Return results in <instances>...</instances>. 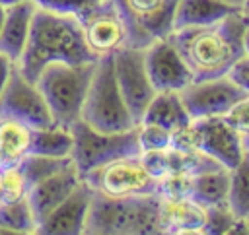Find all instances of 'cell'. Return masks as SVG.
Here are the masks:
<instances>
[{
  "label": "cell",
  "mask_w": 249,
  "mask_h": 235,
  "mask_svg": "<svg viewBox=\"0 0 249 235\" xmlns=\"http://www.w3.org/2000/svg\"><path fill=\"white\" fill-rule=\"evenodd\" d=\"M206 208L191 196L160 198V235H204Z\"/></svg>",
  "instance_id": "cell-17"
},
{
  "label": "cell",
  "mask_w": 249,
  "mask_h": 235,
  "mask_svg": "<svg viewBox=\"0 0 249 235\" xmlns=\"http://www.w3.org/2000/svg\"><path fill=\"white\" fill-rule=\"evenodd\" d=\"M31 128L23 122L0 117V163H19L29 153Z\"/></svg>",
  "instance_id": "cell-23"
},
{
  "label": "cell",
  "mask_w": 249,
  "mask_h": 235,
  "mask_svg": "<svg viewBox=\"0 0 249 235\" xmlns=\"http://www.w3.org/2000/svg\"><path fill=\"white\" fill-rule=\"evenodd\" d=\"M6 10H8V8L0 4V29H2V25H4V19H6Z\"/></svg>",
  "instance_id": "cell-37"
},
{
  "label": "cell",
  "mask_w": 249,
  "mask_h": 235,
  "mask_svg": "<svg viewBox=\"0 0 249 235\" xmlns=\"http://www.w3.org/2000/svg\"><path fill=\"white\" fill-rule=\"evenodd\" d=\"M113 58V72L119 85V91L134 117L136 122H140L148 103L156 95V89L150 82L146 60H144V49L138 47H124L111 54Z\"/></svg>",
  "instance_id": "cell-10"
},
{
  "label": "cell",
  "mask_w": 249,
  "mask_h": 235,
  "mask_svg": "<svg viewBox=\"0 0 249 235\" xmlns=\"http://www.w3.org/2000/svg\"><path fill=\"white\" fill-rule=\"evenodd\" d=\"M224 2L233 4V6H237V8H241V6H243V0H224Z\"/></svg>",
  "instance_id": "cell-40"
},
{
  "label": "cell",
  "mask_w": 249,
  "mask_h": 235,
  "mask_svg": "<svg viewBox=\"0 0 249 235\" xmlns=\"http://www.w3.org/2000/svg\"><path fill=\"white\" fill-rule=\"evenodd\" d=\"M70 132H72L70 157L76 169L80 171V175L113 159L142 153L138 146V126L119 132H103L86 124L80 118L70 124Z\"/></svg>",
  "instance_id": "cell-6"
},
{
  "label": "cell",
  "mask_w": 249,
  "mask_h": 235,
  "mask_svg": "<svg viewBox=\"0 0 249 235\" xmlns=\"http://www.w3.org/2000/svg\"><path fill=\"white\" fill-rule=\"evenodd\" d=\"M195 175L187 173H167L158 179V196L160 198H187L193 192Z\"/></svg>",
  "instance_id": "cell-28"
},
{
  "label": "cell",
  "mask_w": 249,
  "mask_h": 235,
  "mask_svg": "<svg viewBox=\"0 0 249 235\" xmlns=\"http://www.w3.org/2000/svg\"><path fill=\"white\" fill-rule=\"evenodd\" d=\"M243 50L249 56V16H245V27H243Z\"/></svg>",
  "instance_id": "cell-35"
},
{
  "label": "cell",
  "mask_w": 249,
  "mask_h": 235,
  "mask_svg": "<svg viewBox=\"0 0 249 235\" xmlns=\"http://www.w3.org/2000/svg\"><path fill=\"white\" fill-rule=\"evenodd\" d=\"M241 144H243V151H249V130L241 134Z\"/></svg>",
  "instance_id": "cell-36"
},
{
  "label": "cell",
  "mask_w": 249,
  "mask_h": 235,
  "mask_svg": "<svg viewBox=\"0 0 249 235\" xmlns=\"http://www.w3.org/2000/svg\"><path fill=\"white\" fill-rule=\"evenodd\" d=\"M29 153L51 155V157H70V153H72L70 126L53 122L43 128H31Z\"/></svg>",
  "instance_id": "cell-22"
},
{
  "label": "cell",
  "mask_w": 249,
  "mask_h": 235,
  "mask_svg": "<svg viewBox=\"0 0 249 235\" xmlns=\"http://www.w3.org/2000/svg\"><path fill=\"white\" fill-rule=\"evenodd\" d=\"M89 50L101 58L130 47V35L124 17L113 0H101L80 19Z\"/></svg>",
  "instance_id": "cell-11"
},
{
  "label": "cell",
  "mask_w": 249,
  "mask_h": 235,
  "mask_svg": "<svg viewBox=\"0 0 249 235\" xmlns=\"http://www.w3.org/2000/svg\"><path fill=\"white\" fill-rule=\"evenodd\" d=\"M33 2L39 8H45V10H51L54 14L72 16V17L80 19L93 6H97L101 0H33Z\"/></svg>",
  "instance_id": "cell-30"
},
{
  "label": "cell",
  "mask_w": 249,
  "mask_h": 235,
  "mask_svg": "<svg viewBox=\"0 0 249 235\" xmlns=\"http://www.w3.org/2000/svg\"><path fill=\"white\" fill-rule=\"evenodd\" d=\"M35 10L37 4L33 0L14 4L6 10V19L0 29V52L6 54L16 64L25 49Z\"/></svg>",
  "instance_id": "cell-18"
},
{
  "label": "cell",
  "mask_w": 249,
  "mask_h": 235,
  "mask_svg": "<svg viewBox=\"0 0 249 235\" xmlns=\"http://www.w3.org/2000/svg\"><path fill=\"white\" fill-rule=\"evenodd\" d=\"M97 56L89 50L82 23L72 16L54 14L39 8L33 14L25 49L18 60L19 72L35 84L37 76L49 64H86L95 62Z\"/></svg>",
  "instance_id": "cell-2"
},
{
  "label": "cell",
  "mask_w": 249,
  "mask_h": 235,
  "mask_svg": "<svg viewBox=\"0 0 249 235\" xmlns=\"http://www.w3.org/2000/svg\"><path fill=\"white\" fill-rule=\"evenodd\" d=\"M84 235H160V196H105L93 192Z\"/></svg>",
  "instance_id": "cell-3"
},
{
  "label": "cell",
  "mask_w": 249,
  "mask_h": 235,
  "mask_svg": "<svg viewBox=\"0 0 249 235\" xmlns=\"http://www.w3.org/2000/svg\"><path fill=\"white\" fill-rule=\"evenodd\" d=\"M126 21L130 47L146 49L152 41L169 37L177 0H113Z\"/></svg>",
  "instance_id": "cell-8"
},
{
  "label": "cell",
  "mask_w": 249,
  "mask_h": 235,
  "mask_svg": "<svg viewBox=\"0 0 249 235\" xmlns=\"http://www.w3.org/2000/svg\"><path fill=\"white\" fill-rule=\"evenodd\" d=\"M82 183V175L76 169L74 161L64 169L45 177L43 181L35 183L27 192V202L33 210L37 225Z\"/></svg>",
  "instance_id": "cell-16"
},
{
  "label": "cell",
  "mask_w": 249,
  "mask_h": 235,
  "mask_svg": "<svg viewBox=\"0 0 249 235\" xmlns=\"http://www.w3.org/2000/svg\"><path fill=\"white\" fill-rule=\"evenodd\" d=\"M193 128L196 136V148L200 151L228 169L239 163L243 155L241 134L224 117L193 118Z\"/></svg>",
  "instance_id": "cell-14"
},
{
  "label": "cell",
  "mask_w": 249,
  "mask_h": 235,
  "mask_svg": "<svg viewBox=\"0 0 249 235\" xmlns=\"http://www.w3.org/2000/svg\"><path fill=\"white\" fill-rule=\"evenodd\" d=\"M93 190L82 183L37 225L35 235H84Z\"/></svg>",
  "instance_id": "cell-15"
},
{
  "label": "cell",
  "mask_w": 249,
  "mask_h": 235,
  "mask_svg": "<svg viewBox=\"0 0 249 235\" xmlns=\"http://www.w3.org/2000/svg\"><path fill=\"white\" fill-rule=\"evenodd\" d=\"M228 192H230V169L226 167L198 173L193 179L191 198L196 200L204 208L226 204Z\"/></svg>",
  "instance_id": "cell-21"
},
{
  "label": "cell",
  "mask_w": 249,
  "mask_h": 235,
  "mask_svg": "<svg viewBox=\"0 0 249 235\" xmlns=\"http://www.w3.org/2000/svg\"><path fill=\"white\" fill-rule=\"evenodd\" d=\"M243 27L245 14L237 10L214 23L175 29L169 41L191 68L193 82H202L228 76L230 68L245 54Z\"/></svg>",
  "instance_id": "cell-1"
},
{
  "label": "cell",
  "mask_w": 249,
  "mask_h": 235,
  "mask_svg": "<svg viewBox=\"0 0 249 235\" xmlns=\"http://www.w3.org/2000/svg\"><path fill=\"white\" fill-rule=\"evenodd\" d=\"M29 185L25 181V175L19 167V163L14 165H2L0 167V194L4 202H16L21 198H27Z\"/></svg>",
  "instance_id": "cell-27"
},
{
  "label": "cell",
  "mask_w": 249,
  "mask_h": 235,
  "mask_svg": "<svg viewBox=\"0 0 249 235\" xmlns=\"http://www.w3.org/2000/svg\"><path fill=\"white\" fill-rule=\"evenodd\" d=\"M191 115L179 95V91H156L152 101L148 103L140 122L158 124L169 132H175L187 124H191ZM138 122V124H140Z\"/></svg>",
  "instance_id": "cell-19"
},
{
  "label": "cell",
  "mask_w": 249,
  "mask_h": 235,
  "mask_svg": "<svg viewBox=\"0 0 249 235\" xmlns=\"http://www.w3.org/2000/svg\"><path fill=\"white\" fill-rule=\"evenodd\" d=\"M144 60L156 91H181L193 84V72L169 37L152 41L144 49Z\"/></svg>",
  "instance_id": "cell-13"
},
{
  "label": "cell",
  "mask_w": 249,
  "mask_h": 235,
  "mask_svg": "<svg viewBox=\"0 0 249 235\" xmlns=\"http://www.w3.org/2000/svg\"><path fill=\"white\" fill-rule=\"evenodd\" d=\"M228 78H230L233 84H237L243 91L249 93V56H247V54H243V56L230 68Z\"/></svg>",
  "instance_id": "cell-33"
},
{
  "label": "cell",
  "mask_w": 249,
  "mask_h": 235,
  "mask_svg": "<svg viewBox=\"0 0 249 235\" xmlns=\"http://www.w3.org/2000/svg\"><path fill=\"white\" fill-rule=\"evenodd\" d=\"M72 163V157H51V155H39V153H27L21 161H19V167L25 175V181L29 185V188L43 181L45 177L64 169L66 165Z\"/></svg>",
  "instance_id": "cell-26"
},
{
  "label": "cell",
  "mask_w": 249,
  "mask_h": 235,
  "mask_svg": "<svg viewBox=\"0 0 249 235\" xmlns=\"http://www.w3.org/2000/svg\"><path fill=\"white\" fill-rule=\"evenodd\" d=\"M19 2H25V0H0V4L6 6V8H10V6H14V4H19Z\"/></svg>",
  "instance_id": "cell-38"
},
{
  "label": "cell",
  "mask_w": 249,
  "mask_h": 235,
  "mask_svg": "<svg viewBox=\"0 0 249 235\" xmlns=\"http://www.w3.org/2000/svg\"><path fill=\"white\" fill-rule=\"evenodd\" d=\"M241 10H243V14H245V16H249V0H243Z\"/></svg>",
  "instance_id": "cell-39"
},
{
  "label": "cell",
  "mask_w": 249,
  "mask_h": 235,
  "mask_svg": "<svg viewBox=\"0 0 249 235\" xmlns=\"http://www.w3.org/2000/svg\"><path fill=\"white\" fill-rule=\"evenodd\" d=\"M228 206L237 218L249 214V151H243L239 163L230 169Z\"/></svg>",
  "instance_id": "cell-24"
},
{
  "label": "cell",
  "mask_w": 249,
  "mask_h": 235,
  "mask_svg": "<svg viewBox=\"0 0 249 235\" xmlns=\"http://www.w3.org/2000/svg\"><path fill=\"white\" fill-rule=\"evenodd\" d=\"M191 118L224 117L235 103L245 99L249 93L233 84L228 76L193 82L179 91Z\"/></svg>",
  "instance_id": "cell-12"
},
{
  "label": "cell",
  "mask_w": 249,
  "mask_h": 235,
  "mask_svg": "<svg viewBox=\"0 0 249 235\" xmlns=\"http://www.w3.org/2000/svg\"><path fill=\"white\" fill-rule=\"evenodd\" d=\"M0 225L8 227L14 235H33L37 233V219L27 198L16 202H2L0 206Z\"/></svg>",
  "instance_id": "cell-25"
},
{
  "label": "cell",
  "mask_w": 249,
  "mask_h": 235,
  "mask_svg": "<svg viewBox=\"0 0 249 235\" xmlns=\"http://www.w3.org/2000/svg\"><path fill=\"white\" fill-rule=\"evenodd\" d=\"M237 10L241 8L228 4L224 0H177L175 14H173V31L214 23Z\"/></svg>",
  "instance_id": "cell-20"
},
{
  "label": "cell",
  "mask_w": 249,
  "mask_h": 235,
  "mask_svg": "<svg viewBox=\"0 0 249 235\" xmlns=\"http://www.w3.org/2000/svg\"><path fill=\"white\" fill-rule=\"evenodd\" d=\"M93 192L105 196H148L158 194V179L144 167L140 155L119 157L82 175Z\"/></svg>",
  "instance_id": "cell-7"
},
{
  "label": "cell",
  "mask_w": 249,
  "mask_h": 235,
  "mask_svg": "<svg viewBox=\"0 0 249 235\" xmlns=\"http://www.w3.org/2000/svg\"><path fill=\"white\" fill-rule=\"evenodd\" d=\"M2 202H4V200H2V194H0V206H2Z\"/></svg>",
  "instance_id": "cell-42"
},
{
  "label": "cell",
  "mask_w": 249,
  "mask_h": 235,
  "mask_svg": "<svg viewBox=\"0 0 249 235\" xmlns=\"http://www.w3.org/2000/svg\"><path fill=\"white\" fill-rule=\"evenodd\" d=\"M14 66H16V62H12L6 54L0 52V93L4 91V87H6V84H8V78H10L12 70H14Z\"/></svg>",
  "instance_id": "cell-34"
},
{
  "label": "cell",
  "mask_w": 249,
  "mask_h": 235,
  "mask_svg": "<svg viewBox=\"0 0 249 235\" xmlns=\"http://www.w3.org/2000/svg\"><path fill=\"white\" fill-rule=\"evenodd\" d=\"M245 221H247V227H249V214L245 216Z\"/></svg>",
  "instance_id": "cell-41"
},
{
  "label": "cell",
  "mask_w": 249,
  "mask_h": 235,
  "mask_svg": "<svg viewBox=\"0 0 249 235\" xmlns=\"http://www.w3.org/2000/svg\"><path fill=\"white\" fill-rule=\"evenodd\" d=\"M0 117L23 122L29 128H43L54 122L43 93L19 72L18 64L0 93Z\"/></svg>",
  "instance_id": "cell-9"
},
{
  "label": "cell",
  "mask_w": 249,
  "mask_h": 235,
  "mask_svg": "<svg viewBox=\"0 0 249 235\" xmlns=\"http://www.w3.org/2000/svg\"><path fill=\"white\" fill-rule=\"evenodd\" d=\"M80 118L86 124H89L97 130H103V132L130 130V128L138 126V122L130 115V111L119 91L115 72H113L111 54L101 56L95 62Z\"/></svg>",
  "instance_id": "cell-5"
},
{
  "label": "cell",
  "mask_w": 249,
  "mask_h": 235,
  "mask_svg": "<svg viewBox=\"0 0 249 235\" xmlns=\"http://www.w3.org/2000/svg\"><path fill=\"white\" fill-rule=\"evenodd\" d=\"M95 62H86V64L54 62L43 68V72L37 76L35 85L43 93L54 122L62 126H70L72 122L80 120Z\"/></svg>",
  "instance_id": "cell-4"
},
{
  "label": "cell",
  "mask_w": 249,
  "mask_h": 235,
  "mask_svg": "<svg viewBox=\"0 0 249 235\" xmlns=\"http://www.w3.org/2000/svg\"><path fill=\"white\" fill-rule=\"evenodd\" d=\"M140 159L144 163V167L148 169V173L154 179H161L163 175H167L169 165H167V150H156V151H142Z\"/></svg>",
  "instance_id": "cell-31"
},
{
  "label": "cell",
  "mask_w": 249,
  "mask_h": 235,
  "mask_svg": "<svg viewBox=\"0 0 249 235\" xmlns=\"http://www.w3.org/2000/svg\"><path fill=\"white\" fill-rule=\"evenodd\" d=\"M224 118H226L239 134L247 132V130H249V95H247L245 99H241L239 103H235V105L224 115Z\"/></svg>",
  "instance_id": "cell-32"
},
{
  "label": "cell",
  "mask_w": 249,
  "mask_h": 235,
  "mask_svg": "<svg viewBox=\"0 0 249 235\" xmlns=\"http://www.w3.org/2000/svg\"><path fill=\"white\" fill-rule=\"evenodd\" d=\"M138 146L140 151H156L171 148V132L158 124H138Z\"/></svg>",
  "instance_id": "cell-29"
},
{
  "label": "cell",
  "mask_w": 249,
  "mask_h": 235,
  "mask_svg": "<svg viewBox=\"0 0 249 235\" xmlns=\"http://www.w3.org/2000/svg\"><path fill=\"white\" fill-rule=\"evenodd\" d=\"M0 167H2V163H0Z\"/></svg>",
  "instance_id": "cell-43"
}]
</instances>
